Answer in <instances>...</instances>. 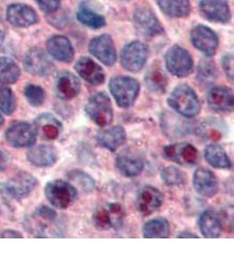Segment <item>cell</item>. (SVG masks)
<instances>
[{
	"instance_id": "5",
	"label": "cell",
	"mask_w": 234,
	"mask_h": 263,
	"mask_svg": "<svg viewBox=\"0 0 234 263\" xmlns=\"http://www.w3.org/2000/svg\"><path fill=\"white\" fill-rule=\"evenodd\" d=\"M90 120L99 126H107L113 120V108L111 99L105 93H96L90 98L85 106Z\"/></svg>"
},
{
	"instance_id": "12",
	"label": "cell",
	"mask_w": 234,
	"mask_h": 263,
	"mask_svg": "<svg viewBox=\"0 0 234 263\" xmlns=\"http://www.w3.org/2000/svg\"><path fill=\"white\" fill-rule=\"evenodd\" d=\"M37 185V180L31 174L21 171L3 186L6 194L16 199L27 197Z\"/></svg>"
},
{
	"instance_id": "20",
	"label": "cell",
	"mask_w": 234,
	"mask_h": 263,
	"mask_svg": "<svg viewBox=\"0 0 234 263\" xmlns=\"http://www.w3.org/2000/svg\"><path fill=\"white\" fill-rule=\"evenodd\" d=\"M35 131L40 137L46 141H54L63 131V125L50 114H41L34 121Z\"/></svg>"
},
{
	"instance_id": "13",
	"label": "cell",
	"mask_w": 234,
	"mask_h": 263,
	"mask_svg": "<svg viewBox=\"0 0 234 263\" xmlns=\"http://www.w3.org/2000/svg\"><path fill=\"white\" fill-rule=\"evenodd\" d=\"M90 54L105 65L112 66L117 59L115 46L111 36L103 34L94 38L90 43Z\"/></svg>"
},
{
	"instance_id": "26",
	"label": "cell",
	"mask_w": 234,
	"mask_h": 263,
	"mask_svg": "<svg viewBox=\"0 0 234 263\" xmlns=\"http://www.w3.org/2000/svg\"><path fill=\"white\" fill-rule=\"evenodd\" d=\"M126 140V134L125 129L120 126H113L100 132L98 135L99 143L110 151L117 150L122 146Z\"/></svg>"
},
{
	"instance_id": "22",
	"label": "cell",
	"mask_w": 234,
	"mask_h": 263,
	"mask_svg": "<svg viewBox=\"0 0 234 263\" xmlns=\"http://www.w3.org/2000/svg\"><path fill=\"white\" fill-rule=\"evenodd\" d=\"M75 70L83 79L92 85H99L105 82L102 68L88 57H83L75 64Z\"/></svg>"
},
{
	"instance_id": "34",
	"label": "cell",
	"mask_w": 234,
	"mask_h": 263,
	"mask_svg": "<svg viewBox=\"0 0 234 263\" xmlns=\"http://www.w3.org/2000/svg\"><path fill=\"white\" fill-rule=\"evenodd\" d=\"M76 16L78 21H80L82 24L85 25L90 28L98 29L105 25V18L99 15V13L94 12L93 10L90 9L89 6L84 4H82L81 6H79Z\"/></svg>"
},
{
	"instance_id": "18",
	"label": "cell",
	"mask_w": 234,
	"mask_h": 263,
	"mask_svg": "<svg viewBox=\"0 0 234 263\" xmlns=\"http://www.w3.org/2000/svg\"><path fill=\"white\" fill-rule=\"evenodd\" d=\"M163 202V196L160 191L152 186H145L139 191L136 205L139 212L149 215L159 209Z\"/></svg>"
},
{
	"instance_id": "33",
	"label": "cell",
	"mask_w": 234,
	"mask_h": 263,
	"mask_svg": "<svg viewBox=\"0 0 234 263\" xmlns=\"http://www.w3.org/2000/svg\"><path fill=\"white\" fill-rule=\"evenodd\" d=\"M21 77V69L14 61L0 57V84H14Z\"/></svg>"
},
{
	"instance_id": "10",
	"label": "cell",
	"mask_w": 234,
	"mask_h": 263,
	"mask_svg": "<svg viewBox=\"0 0 234 263\" xmlns=\"http://www.w3.org/2000/svg\"><path fill=\"white\" fill-rule=\"evenodd\" d=\"M163 153L166 158L183 166L197 164L199 160L198 149L193 145L187 142L168 145L164 147Z\"/></svg>"
},
{
	"instance_id": "44",
	"label": "cell",
	"mask_w": 234,
	"mask_h": 263,
	"mask_svg": "<svg viewBox=\"0 0 234 263\" xmlns=\"http://www.w3.org/2000/svg\"><path fill=\"white\" fill-rule=\"evenodd\" d=\"M178 237H179V238H198L197 235H194V234L189 233V232H185V233H181L180 235Z\"/></svg>"
},
{
	"instance_id": "14",
	"label": "cell",
	"mask_w": 234,
	"mask_h": 263,
	"mask_svg": "<svg viewBox=\"0 0 234 263\" xmlns=\"http://www.w3.org/2000/svg\"><path fill=\"white\" fill-rule=\"evenodd\" d=\"M133 21L139 33L146 36H154L163 33V27L151 10L147 7L137 8Z\"/></svg>"
},
{
	"instance_id": "32",
	"label": "cell",
	"mask_w": 234,
	"mask_h": 263,
	"mask_svg": "<svg viewBox=\"0 0 234 263\" xmlns=\"http://www.w3.org/2000/svg\"><path fill=\"white\" fill-rule=\"evenodd\" d=\"M169 224L165 218H153L145 224L143 235L147 239H165L169 235Z\"/></svg>"
},
{
	"instance_id": "15",
	"label": "cell",
	"mask_w": 234,
	"mask_h": 263,
	"mask_svg": "<svg viewBox=\"0 0 234 263\" xmlns=\"http://www.w3.org/2000/svg\"><path fill=\"white\" fill-rule=\"evenodd\" d=\"M191 42L193 45L208 57L215 54L219 39L216 33L205 26H197L191 31Z\"/></svg>"
},
{
	"instance_id": "4",
	"label": "cell",
	"mask_w": 234,
	"mask_h": 263,
	"mask_svg": "<svg viewBox=\"0 0 234 263\" xmlns=\"http://www.w3.org/2000/svg\"><path fill=\"white\" fill-rule=\"evenodd\" d=\"M45 195L53 206L58 209H66L75 202L77 191L69 182L54 180L46 185Z\"/></svg>"
},
{
	"instance_id": "1",
	"label": "cell",
	"mask_w": 234,
	"mask_h": 263,
	"mask_svg": "<svg viewBox=\"0 0 234 263\" xmlns=\"http://www.w3.org/2000/svg\"><path fill=\"white\" fill-rule=\"evenodd\" d=\"M24 228L27 233L38 238L61 237L63 224L57 213L48 206H41L25 218Z\"/></svg>"
},
{
	"instance_id": "35",
	"label": "cell",
	"mask_w": 234,
	"mask_h": 263,
	"mask_svg": "<svg viewBox=\"0 0 234 263\" xmlns=\"http://www.w3.org/2000/svg\"><path fill=\"white\" fill-rule=\"evenodd\" d=\"M217 68L213 62L203 60L198 65V80L204 85H209L216 80Z\"/></svg>"
},
{
	"instance_id": "41",
	"label": "cell",
	"mask_w": 234,
	"mask_h": 263,
	"mask_svg": "<svg viewBox=\"0 0 234 263\" xmlns=\"http://www.w3.org/2000/svg\"><path fill=\"white\" fill-rule=\"evenodd\" d=\"M223 68L226 75L231 80L233 79V57L231 54H226L223 58Z\"/></svg>"
},
{
	"instance_id": "45",
	"label": "cell",
	"mask_w": 234,
	"mask_h": 263,
	"mask_svg": "<svg viewBox=\"0 0 234 263\" xmlns=\"http://www.w3.org/2000/svg\"><path fill=\"white\" fill-rule=\"evenodd\" d=\"M3 124H4V118H3V117H2V115H1V114H0V127H1V126H3Z\"/></svg>"
},
{
	"instance_id": "31",
	"label": "cell",
	"mask_w": 234,
	"mask_h": 263,
	"mask_svg": "<svg viewBox=\"0 0 234 263\" xmlns=\"http://www.w3.org/2000/svg\"><path fill=\"white\" fill-rule=\"evenodd\" d=\"M204 157L208 163L217 168L229 170L231 167V160L227 153L219 145H209L204 150Z\"/></svg>"
},
{
	"instance_id": "17",
	"label": "cell",
	"mask_w": 234,
	"mask_h": 263,
	"mask_svg": "<svg viewBox=\"0 0 234 263\" xmlns=\"http://www.w3.org/2000/svg\"><path fill=\"white\" fill-rule=\"evenodd\" d=\"M6 18L17 27H27L36 24L39 18L31 6L25 4H12L7 8Z\"/></svg>"
},
{
	"instance_id": "19",
	"label": "cell",
	"mask_w": 234,
	"mask_h": 263,
	"mask_svg": "<svg viewBox=\"0 0 234 263\" xmlns=\"http://www.w3.org/2000/svg\"><path fill=\"white\" fill-rule=\"evenodd\" d=\"M81 83L71 72L62 71L55 80V93L62 100H70L77 96Z\"/></svg>"
},
{
	"instance_id": "27",
	"label": "cell",
	"mask_w": 234,
	"mask_h": 263,
	"mask_svg": "<svg viewBox=\"0 0 234 263\" xmlns=\"http://www.w3.org/2000/svg\"><path fill=\"white\" fill-rule=\"evenodd\" d=\"M198 227L202 234L208 239L219 237L222 229L221 219L212 211H205L202 213L198 220Z\"/></svg>"
},
{
	"instance_id": "30",
	"label": "cell",
	"mask_w": 234,
	"mask_h": 263,
	"mask_svg": "<svg viewBox=\"0 0 234 263\" xmlns=\"http://www.w3.org/2000/svg\"><path fill=\"white\" fill-rule=\"evenodd\" d=\"M160 8L172 18H183L190 12L189 0H156Z\"/></svg>"
},
{
	"instance_id": "37",
	"label": "cell",
	"mask_w": 234,
	"mask_h": 263,
	"mask_svg": "<svg viewBox=\"0 0 234 263\" xmlns=\"http://www.w3.org/2000/svg\"><path fill=\"white\" fill-rule=\"evenodd\" d=\"M25 96L32 106L38 107L45 101V91L42 87L29 84L25 88Z\"/></svg>"
},
{
	"instance_id": "43",
	"label": "cell",
	"mask_w": 234,
	"mask_h": 263,
	"mask_svg": "<svg viewBox=\"0 0 234 263\" xmlns=\"http://www.w3.org/2000/svg\"><path fill=\"white\" fill-rule=\"evenodd\" d=\"M7 163H8V158L6 156V154L0 148V172L6 170Z\"/></svg>"
},
{
	"instance_id": "40",
	"label": "cell",
	"mask_w": 234,
	"mask_h": 263,
	"mask_svg": "<svg viewBox=\"0 0 234 263\" xmlns=\"http://www.w3.org/2000/svg\"><path fill=\"white\" fill-rule=\"evenodd\" d=\"M41 9L48 13L56 11L61 5V0H36Z\"/></svg>"
},
{
	"instance_id": "42",
	"label": "cell",
	"mask_w": 234,
	"mask_h": 263,
	"mask_svg": "<svg viewBox=\"0 0 234 263\" xmlns=\"http://www.w3.org/2000/svg\"><path fill=\"white\" fill-rule=\"evenodd\" d=\"M0 237L2 239H21L22 238V234L18 233V231L6 230L2 232Z\"/></svg>"
},
{
	"instance_id": "23",
	"label": "cell",
	"mask_w": 234,
	"mask_h": 263,
	"mask_svg": "<svg viewBox=\"0 0 234 263\" xmlns=\"http://www.w3.org/2000/svg\"><path fill=\"white\" fill-rule=\"evenodd\" d=\"M194 187L198 194L211 197L218 192V181L211 171L207 168H198L194 174Z\"/></svg>"
},
{
	"instance_id": "24",
	"label": "cell",
	"mask_w": 234,
	"mask_h": 263,
	"mask_svg": "<svg viewBox=\"0 0 234 263\" xmlns=\"http://www.w3.org/2000/svg\"><path fill=\"white\" fill-rule=\"evenodd\" d=\"M49 54L56 60L69 63L74 58V49L69 40L63 35H55L48 40L47 43Z\"/></svg>"
},
{
	"instance_id": "16",
	"label": "cell",
	"mask_w": 234,
	"mask_h": 263,
	"mask_svg": "<svg viewBox=\"0 0 234 263\" xmlns=\"http://www.w3.org/2000/svg\"><path fill=\"white\" fill-rule=\"evenodd\" d=\"M199 10L208 21L227 23L231 20V11L226 0H201Z\"/></svg>"
},
{
	"instance_id": "28",
	"label": "cell",
	"mask_w": 234,
	"mask_h": 263,
	"mask_svg": "<svg viewBox=\"0 0 234 263\" xmlns=\"http://www.w3.org/2000/svg\"><path fill=\"white\" fill-rule=\"evenodd\" d=\"M116 166L125 177H137L142 172L144 163L141 158L129 154H121L116 159Z\"/></svg>"
},
{
	"instance_id": "7",
	"label": "cell",
	"mask_w": 234,
	"mask_h": 263,
	"mask_svg": "<svg viewBox=\"0 0 234 263\" xmlns=\"http://www.w3.org/2000/svg\"><path fill=\"white\" fill-rule=\"evenodd\" d=\"M165 61L168 71L176 77L184 78L192 72V57L186 49L179 46H173L168 49Z\"/></svg>"
},
{
	"instance_id": "2",
	"label": "cell",
	"mask_w": 234,
	"mask_h": 263,
	"mask_svg": "<svg viewBox=\"0 0 234 263\" xmlns=\"http://www.w3.org/2000/svg\"><path fill=\"white\" fill-rule=\"evenodd\" d=\"M168 105L178 114L193 118L200 111V102L192 88L187 84H181L174 88L168 99Z\"/></svg>"
},
{
	"instance_id": "25",
	"label": "cell",
	"mask_w": 234,
	"mask_h": 263,
	"mask_svg": "<svg viewBox=\"0 0 234 263\" xmlns=\"http://www.w3.org/2000/svg\"><path fill=\"white\" fill-rule=\"evenodd\" d=\"M27 157L33 166L39 167H51L57 160V152L51 146L40 145L28 150Z\"/></svg>"
},
{
	"instance_id": "39",
	"label": "cell",
	"mask_w": 234,
	"mask_h": 263,
	"mask_svg": "<svg viewBox=\"0 0 234 263\" xmlns=\"http://www.w3.org/2000/svg\"><path fill=\"white\" fill-rule=\"evenodd\" d=\"M69 177L85 192H90L95 188V181L83 171H75L71 172Z\"/></svg>"
},
{
	"instance_id": "9",
	"label": "cell",
	"mask_w": 234,
	"mask_h": 263,
	"mask_svg": "<svg viewBox=\"0 0 234 263\" xmlns=\"http://www.w3.org/2000/svg\"><path fill=\"white\" fill-rule=\"evenodd\" d=\"M148 48L141 42H132L124 48L121 54V63L125 69L131 72H139L147 62Z\"/></svg>"
},
{
	"instance_id": "3",
	"label": "cell",
	"mask_w": 234,
	"mask_h": 263,
	"mask_svg": "<svg viewBox=\"0 0 234 263\" xmlns=\"http://www.w3.org/2000/svg\"><path fill=\"white\" fill-rule=\"evenodd\" d=\"M110 90L120 107L128 108L134 103L139 92L140 84L134 78L116 77L110 81Z\"/></svg>"
},
{
	"instance_id": "8",
	"label": "cell",
	"mask_w": 234,
	"mask_h": 263,
	"mask_svg": "<svg viewBox=\"0 0 234 263\" xmlns=\"http://www.w3.org/2000/svg\"><path fill=\"white\" fill-rule=\"evenodd\" d=\"M25 69L37 77H48L55 70V66L41 48H32L25 57Z\"/></svg>"
},
{
	"instance_id": "29",
	"label": "cell",
	"mask_w": 234,
	"mask_h": 263,
	"mask_svg": "<svg viewBox=\"0 0 234 263\" xmlns=\"http://www.w3.org/2000/svg\"><path fill=\"white\" fill-rule=\"evenodd\" d=\"M146 85L148 90H151L152 92L158 94L165 92L166 88L168 85V78L165 72L163 71L159 64L154 63L147 70L146 75Z\"/></svg>"
},
{
	"instance_id": "6",
	"label": "cell",
	"mask_w": 234,
	"mask_h": 263,
	"mask_svg": "<svg viewBox=\"0 0 234 263\" xmlns=\"http://www.w3.org/2000/svg\"><path fill=\"white\" fill-rule=\"evenodd\" d=\"M126 213L120 203H105L94 213L93 221L96 228L101 230L119 229L122 227Z\"/></svg>"
},
{
	"instance_id": "21",
	"label": "cell",
	"mask_w": 234,
	"mask_h": 263,
	"mask_svg": "<svg viewBox=\"0 0 234 263\" xmlns=\"http://www.w3.org/2000/svg\"><path fill=\"white\" fill-rule=\"evenodd\" d=\"M207 101L210 109L218 112H228L233 109V95L227 87H213L208 94Z\"/></svg>"
},
{
	"instance_id": "11",
	"label": "cell",
	"mask_w": 234,
	"mask_h": 263,
	"mask_svg": "<svg viewBox=\"0 0 234 263\" xmlns=\"http://www.w3.org/2000/svg\"><path fill=\"white\" fill-rule=\"evenodd\" d=\"M36 131L30 124L18 122L6 132V140L13 147H30L35 143Z\"/></svg>"
},
{
	"instance_id": "38",
	"label": "cell",
	"mask_w": 234,
	"mask_h": 263,
	"mask_svg": "<svg viewBox=\"0 0 234 263\" xmlns=\"http://www.w3.org/2000/svg\"><path fill=\"white\" fill-rule=\"evenodd\" d=\"M0 110L6 115H11L15 110L14 95L7 87H0Z\"/></svg>"
},
{
	"instance_id": "36",
	"label": "cell",
	"mask_w": 234,
	"mask_h": 263,
	"mask_svg": "<svg viewBox=\"0 0 234 263\" xmlns=\"http://www.w3.org/2000/svg\"><path fill=\"white\" fill-rule=\"evenodd\" d=\"M162 179L168 186H178L183 184L185 181L183 171L177 167L169 166L162 171Z\"/></svg>"
}]
</instances>
